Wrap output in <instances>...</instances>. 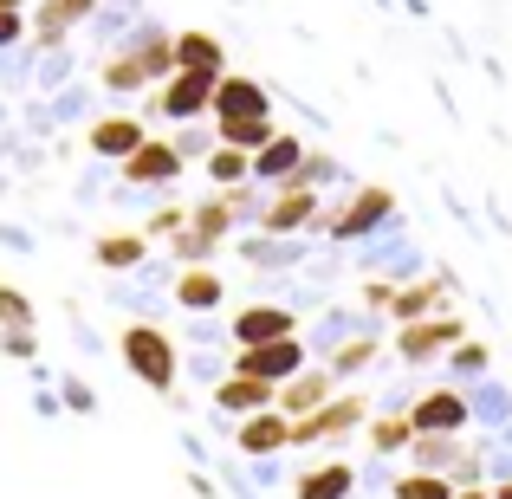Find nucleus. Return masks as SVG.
Returning a JSON list of instances; mask_svg holds the SVG:
<instances>
[{
  "label": "nucleus",
  "instance_id": "6ab92c4d",
  "mask_svg": "<svg viewBox=\"0 0 512 499\" xmlns=\"http://www.w3.org/2000/svg\"><path fill=\"white\" fill-rule=\"evenodd\" d=\"M299 163H305V150H299V137H273L260 156H253V175H299Z\"/></svg>",
  "mask_w": 512,
  "mask_h": 499
},
{
  "label": "nucleus",
  "instance_id": "473e14b6",
  "mask_svg": "<svg viewBox=\"0 0 512 499\" xmlns=\"http://www.w3.org/2000/svg\"><path fill=\"white\" fill-rule=\"evenodd\" d=\"M500 499H512V487H500Z\"/></svg>",
  "mask_w": 512,
  "mask_h": 499
},
{
  "label": "nucleus",
  "instance_id": "4468645a",
  "mask_svg": "<svg viewBox=\"0 0 512 499\" xmlns=\"http://www.w3.org/2000/svg\"><path fill=\"white\" fill-rule=\"evenodd\" d=\"M415 435H454V428H467V402L461 396H428L422 409L409 415Z\"/></svg>",
  "mask_w": 512,
  "mask_h": 499
},
{
  "label": "nucleus",
  "instance_id": "9d476101",
  "mask_svg": "<svg viewBox=\"0 0 512 499\" xmlns=\"http://www.w3.org/2000/svg\"><path fill=\"white\" fill-rule=\"evenodd\" d=\"M143 143H150V137H143L137 117H104V124H91V150H98V156H124V163H130Z\"/></svg>",
  "mask_w": 512,
  "mask_h": 499
},
{
  "label": "nucleus",
  "instance_id": "f257e3e1",
  "mask_svg": "<svg viewBox=\"0 0 512 499\" xmlns=\"http://www.w3.org/2000/svg\"><path fill=\"white\" fill-rule=\"evenodd\" d=\"M214 124H221L227 150H266L273 143V104L253 78H221L214 91Z\"/></svg>",
  "mask_w": 512,
  "mask_h": 499
},
{
  "label": "nucleus",
  "instance_id": "6e6552de",
  "mask_svg": "<svg viewBox=\"0 0 512 499\" xmlns=\"http://www.w3.org/2000/svg\"><path fill=\"white\" fill-rule=\"evenodd\" d=\"M389 208H396V201H389V188H363L338 221H331V234H338V240H357V234H370L376 221H389Z\"/></svg>",
  "mask_w": 512,
  "mask_h": 499
},
{
  "label": "nucleus",
  "instance_id": "7ed1b4c3",
  "mask_svg": "<svg viewBox=\"0 0 512 499\" xmlns=\"http://www.w3.org/2000/svg\"><path fill=\"white\" fill-rule=\"evenodd\" d=\"M117 350H124V363H130L137 383H150V389H169L175 383V344L156 325H130L124 337H117Z\"/></svg>",
  "mask_w": 512,
  "mask_h": 499
},
{
  "label": "nucleus",
  "instance_id": "4be33fe9",
  "mask_svg": "<svg viewBox=\"0 0 512 499\" xmlns=\"http://www.w3.org/2000/svg\"><path fill=\"white\" fill-rule=\"evenodd\" d=\"M350 480H357V474H350L344 461H331V467H318V474H305V480H299V499H344V493H350Z\"/></svg>",
  "mask_w": 512,
  "mask_h": 499
},
{
  "label": "nucleus",
  "instance_id": "f3484780",
  "mask_svg": "<svg viewBox=\"0 0 512 499\" xmlns=\"http://www.w3.org/2000/svg\"><path fill=\"white\" fill-rule=\"evenodd\" d=\"M312 214H318L312 188H286V195H279L273 208H266V227H273V234H299V227L312 221Z\"/></svg>",
  "mask_w": 512,
  "mask_h": 499
},
{
  "label": "nucleus",
  "instance_id": "b1692460",
  "mask_svg": "<svg viewBox=\"0 0 512 499\" xmlns=\"http://www.w3.org/2000/svg\"><path fill=\"white\" fill-rule=\"evenodd\" d=\"M208 175H214V182H247L253 163H247V150H227V143H221V150L208 156Z\"/></svg>",
  "mask_w": 512,
  "mask_h": 499
},
{
  "label": "nucleus",
  "instance_id": "412c9836",
  "mask_svg": "<svg viewBox=\"0 0 512 499\" xmlns=\"http://www.w3.org/2000/svg\"><path fill=\"white\" fill-rule=\"evenodd\" d=\"M227 221H234V201H208V208L195 214V234L182 240V253H201L208 240H221V234H227Z\"/></svg>",
  "mask_w": 512,
  "mask_h": 499
},
{
  "label": "nucleus",
  "instance_id": "c85d7f7f",
  "mask_svg": "<svg viewBox=\"0 0 512 499\" xmlns=\"http://www.w3.org/2000/svg\"><path fill=\"white\" fill-rule=\"evenodd\" d=\"M370 350H376L370 337H357V344H344V350H338V370H363V363H370Z\"/></svg>",
  "mask_w": 512,
  "mask_h": 499
},
{
  "label": "nucleus",
  "instance_id": "cd10ccee",
  "mask_svg": "<svg viewBox=\"0 0 512 499\" xmlns=\"http://www.w3.org/2000/svg\"><path fill=\"white\" fill-rule=\"evenodd\" d=\"M0 325H13V331L33 325V305H26L20 292H7V286H0Z\"/></svg>",
  "mask_w": 512,
  "mask_h": 499
},
{
  "label": "nucleus",
  "instance_id": "ddd939ff",
  "mask_svg": "<svg viewBox=\"0 0 512 499\" xmlns=\"http://www.w3.org/2000/svg\"><path fill=\"white\" fill-rule=\"evenodd\" d=\"M240 454H273V448H286L292 441V422L279 409H266V415H247V422H240Z\"/></svg>",
  "mask_w": 512,
  "mask_h": 499
},
{
  "label": "nucleus",
  "instance_id": "2f4dec72",
  "mask_svg": "<svg viewBox=\"0 0 512 499\" xmlns=\"http://www.w3.org/2000/svg\"><path fill=\"white\" fill-rule=\"evenodd\" d=\"M454 499H487V493H480V487H474V493H454Z\"/></svg>",
  "mask_w": 512,
  "mask_h": 499
},
{
  "label": "nucleus",
  "instance_id": "c756f323",
  "mask_svg": "<svg viewBox=\"0 0 512 499\" xmlns=\"http://www.w3.org/2000/svg\"><path fill=\"white\" fill-rule=\"evenodd\" d=\"M454 363H461V370H480V363H487V350H480V344H454Z\"/></svg>",
  "mask_w": 512,
  "mask_h": 499
},
{
  "label": "nucleus",
  "instance_id": "a211bd4d",
  "mask_svg": "<svg viewBox=\"0 0 512 499\" xmlns=\"http://www.w3.org/2000/svg\"><path fill=\"white\" fill-rule=\"evenodd\" d=\"M175 299H182L188 312H214V305H221V279H214L208 266H188V273L175 279Z\"/></svg>",
  "mask_w": 512,
  "mask_h": 499
},
{
  "label": "nucleus",
  "instance_id": "7c9ffc66",
  "mask_svg": "<svg viewBox=\"0 0 512 499\" xmlns=\"http://www.w3.org/2000/svg\"><path fill=\"white\" fill-rule=\"evenodd\" d=\"M20 33H26V20H20V13H0V46H13Z\"/></svg>",
  "mask_w": 512,
  "mask_h": 499
},
{
  "label": "nucleus",
  "instance_id": "dca6fc26",
  "mask_svg": "<svg viewBox=\"0 0 512 499\" xmlns=\"http://www.w3.org/2000/svg\"><path fill=\"white\" fill-rule=\"evenodd\" d=\"M325 376H292L286 389H279V415H286V422H305V415H318L325 409Z\"/></svg>",
  "mask_w": 512,
  "mask_h": 499
},
{
  "label": "nucleus",
  "instance_id": "f03ea898",
  "mask_svg": "<svg viewBox=\"0 0 512 499\" xmlns=\"http://www.w3.org/2000/svg\"><path fill=\"white\" fill-rule=\"evenodd\" d=\"M169 72H175V39L150 26V33H137L130 52H117V59L104 65V85L111 91H143L150 78H169Z\"/></svg>",
  "mask_w": 512,
  "mask_h": 499
},
{
  "label": "nucleus",
  "instance_id": "2eb2a0df",
  "mask_svg": "<svg viewBox=\"0 0 512 499\" xmlns=\"http://www.w3.org/2000/svg\"><path fill=\"white\" fill-rule=\"evenodd\" d=\"M175 169H182V150H175V143H156V137L143 143V150L130 156V163H124L130 182H169Z\"/></svg>",
  "mask_w": 512,
  "mask_h": 499
},
{
  "label": "nucleus",
  "instance_id": "f8f14e48",
  "mask_svg": "<svg viewBox=\"0 0 512 499\" xmlns=\"http://www.w3.org/2000/svg\"><path fill=\"white\" fill-rule=\"evenodd\" d=\"M214 402H221V409H234L240 422H247V415H266V409H273L279 389H273V383H253V376H234V383L214 389Z\"/></svg>",
  "mask_w": 512,
  "mask_h": 499
},
{
  "label": "nucleus",
  "instance_id": "39448f33",
  "mask_svg": "<svg viewBox=\"0 0 512 499\" xmlns=\"http://www.w3.org/2000/svg\"><path fill=\"white\" fill-rule=\"evenodd\" d=\"M357 422H363V402L357 396H338V402H325L318 415L292 422V441H338L344 428H357Z\"/></svg>",
  "mask_w": 512,
  "mask_h": 499
},
{
  "label": "nucleus",
  "instance_id": "bb28decb",
  "mask_svg": "<svg viewBox=\"0 0 512 499\" xmlns=\"http://www.w3.org/2000/svg\"><path fill=\"white\" fill-rule=\"evenodd\" d=\"M370 441H376L383 454H396V448H409V441H415V428H409V422H376Z\"/></svg>",
  "mask_w": 512,
  "mask_h": 499
},
{
  "label": "nucleus",
  "instance_id": "20e7f679",
  "mask_svg": "<svg viewBox=\"0 0 512 499\" xmlns=\"http://www.w3.org/2000/svg\"><path fill=\"white\" fill-rule=\"evenodd\" d=\"M305 370V350L299 337H279V344H260V350H240V376H253V383H292V376Z\"/></svg>",
  "mask_w": 512,
  "mask_h": 499
},
{
  "label": "nucleus",
  "instance_id": "423d86ee",
  "mask_svg": "<svg viewBox=\"0 0 512 499\" xmlns=\"http://www.w3.org/2000/svg\"><path fill=\"white\" fill-rule=\"evenodd\" d=\"M234 337H240V350L279 344V337H292V312H279V305H247V312L234 318Z\"/></svg>",
  "mask_w": 512,
  "mask_h": 499
},
{
  "label": "nucleus",
  "instance_id": "1a4fd4ad",
  "mask_svg": "<svg viewBox=\"0 0 512 499\" xmlns=\"http://www.w3.org/2000/svg\"><path fill=\"white\" fill-rule=\"evenodd\" d=\"M214 91H221V78H195V72H175L163 85V111L169 117H195L214 104Z\"/></svg>",
  "mask_w": 512,
  "mask_h": 499
},
{
  "label": "nucleus",
  "instance_id": "393cba45",
  "mask_svg": "<svg viewBox=\"0 0 512 499\" xmlns=\"http://www.w3.org/2000/svg\"><path fill=\"white\" fill-rule=\"evenodd\" d=\"M396 499H454V487L441 474H409V480H396Z\"/></svg>",
  "mask_w": 512,
  "mask_h": 499
},
{
  "label": "nucleus",
  "instance_id": "0eeeda50",
  "mask_svg": "<svg viewBox=\"0 0 512 499\" xmlns=\"http://www.w3.org/2000/svg\"><path fill=\"white\" fill-rule=\"evenodd\" d=\"M175 72L227 78V52H221V39H208V33H182V39H175Z\"/></svg>",
  "mask_w": 512,
  "mask_h": 499
},
{
  "label": "nucleus",
  "instance_id": "5701e85b",
  "mask_svg": "<svg viewBox=\"0 0 512 499\" xmlns=\"http://www.w3.org/2000/svg\"><path fill=\"white\" fill-rule=\"evenodd\" d=\"M98 260H104V266H137V260H143V240H137V234H104V240H98Z\"/></svg>",
  "mask_w": 512,
  "mask_h": 499
},
{
  "label": "nucleus",
  "instance_id": "aec40b11",
  "mask_svg": "<svg viewBox=\"0 0 512 499\" xmlns=\"http://www.w3.org/2000/svg\"><path fill=\"white\" fill-rule=\"evenodd\" d=\"M91 7H98V0H46V7H39V26H33V33H39V39L52 46V39H59V33H65L72 20H85Z\"/></svg>",
  "mask_w": 512,
  "mask_h": 499
},
{
  "label": "nucleus",
  "instance_id": "a878e982",
  "mask_svg": "<svg viewBox=\"0 0 512 499\" xmlns=\"http://www.w3.org/2000/svg\"><path fill=\"white\" fill-rule=\"evenodd\" d=\"M435 299H441V279H428V286H409V292H402V299H396V312L422 325V312H428V305H435Z\"/></svg>",
  "mask_w": 512,
  "mask_h": 499
},
{
  "label": "nucleus",
  "instance_id": "9b49d317",
  "mask_svg": "<svg viewBox=\"0 0 512 499\" xmlns=\"http://www.w3.org/2000/svg\"><path fill=\"white\" fill-rule=\"evenodd\" d=\"M461 318H422V325H409L402 331V357H435V350H448V344H461Z\"/></svg>",
  "mask_w": 512,
  "mask_h": 499
}]
</instances>
